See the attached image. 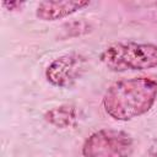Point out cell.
I'll list each match as a JSON object with an SVG mask.
<instances>
[{"mask_svg": "<svg viewBox=\"0 0 157 157\" xmlns=\"http://www.w3.org/2000/svg\"><path fill=\"white\" fill-rule=\"evenodd\" d=\"M45 120L56 128H69L75 124L76 120V110L70 105H60L53 108L45 113Z\"/></svg>", "mask_w": 157, "mask_h": 157, "instance_id": "8992f818", "label": "cell"}, {"mask_svg": "<svg viewBox=\"0 0 157 157\" xmlns=\"http://www.w3.org/2000/svg\"><path fill=\"white\" fill-rule=\"evenodd\" d=\"M132 152V137L125 131L113 129L93 132L82 146L85 157H130Z\"/></svg>", "mask_w": 157, "mask_h": 157, "instance_id": "3957f363", "label": "cell"}, {"mask_svg": "<svg viewBox=\"0 0 157 157\" xmlns=\"http://www.w3.org/2000/svg\"><path fill=\"white\" fill-rule=\"evenodd\" d=\"M90 1L86 0H55V1H42L37 6L36 16L43 21H56L67 17L86 6Z\"/></svg>", "mask_w": 157, "mask_h": 157, "instance_id": "5b68a950", "label": "cell"}, {"mask_svg": "<svg viewBox=\"0 0 157 157\" xmlns=\"http://www.w3.org/2000/svg\"><path fill=\"white\" fill-rule=\"evenodd\" d=\"M4 6H6L9 10H16L17 7H21L23 5V2H20V1H4L2 2Z\"/></svg>", "mask_w": 157, "mask_h": 157, "instance_id": "52a82bcc", "label": "cell"}, {"mask_svg": "<svg viewBox=\"0 0 157 157\" xmlns=\"http://www.w3.org/2000/svg\"><path fill=\"white\" fill-rule=\"evenodd\" d=\"M157 99V81L132 77L113 83L105 92L103 107L115 120L128 121L146 114Z\"/></svg>", "mask_w": 157, "mask_h": 157, "instance_id": "6da1fadb", "label": "cell"}, {"mask_svg": "<svg viewBox=\"0 0 157 157\" xmlns=\"http://www.w3.org/2000/svg\"><path fill=\"white\" fill-rule=\"evenodd\" d=\"M86 60L76 53L65 54L53 60L45 70L47 80L56 87L66 88L74 85L85 71Z\"/></svg>", "mask_w": 157, "mask_h": 157, "instance_id": "277c9868", "label": "cell"}, {"mask_svg": "<svg viewBox=\"0 0 157 157\" xmlns=\"http://www.w3.org/2000/svg\"><path fill=\"white\" fill-rule=\"evenodd\" d=\"M102 63L112 71L147 70L157 66V45L151 43H115L101 54Z\"/></svg>", "mask_w": 157, "mask_h": 157, "instance_id": "7a4b0ae2", "label": "cell"}]
</instances>
